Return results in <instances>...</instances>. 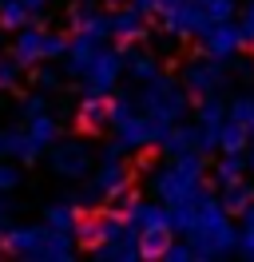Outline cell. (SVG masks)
Wrapping results in <instances>:
<instances>
[{"instance_id":"14","label":"cell","mask_w":254,"mask_h":262,"mask_svg":"<svg viewBox=\"0 0 254 262\" xmlns=\"http://www.w3.org/2000/svg\"><path fill=\"white\" fill-rule=\"evenodd\" d=\"M127 68H131L139 80H151V76H155V60L143 56V52H127Z\"/></svg>"},{"instance_id":"1","label":"cell","mask_w":254,"mask_h":262,"mask_svg":"<svg viewBox=\"0 0 254 262\" xmlns=\"http://www.w3.org/2000/svg\"><path fill=\"white\" fill-rule=\"evenodd\" d=\"M119 68H123V56L111 48H99L92 56V64L79 72V80H83V92L88 96H108L111 88H115V80H119Z\"/></svg>"},{"instance_id":"11","label":"cell","mask_w":254,"mask_h":262,"mask_svg":"<svg viewBox=\"0 0 254 262\" xmlns=\"http://www.w3.org/2000/svg\"><path fill=\"white\" fill-rule=\"evenodd\" d=\"M147 32V24H143L139 12H119V16H111V36H119V40H139V36Z\"/></svg>"},{"instance_id":"16","label":"cell","mask_w":254,"mask_h":262,"mask_svg":"<svg viewBox=\"0 0 254 262\" xmlns=\"http://www.w3.org/2000/svg\"><path fill=\"white\" fill-rule=\"evenodd\" d=\"M40 112H48V103H44V96H40V92L20 99V115H24V119H32V115H40Z\"/></svg>"},{"instance_id":"8","label":"cell","mask_w":254,"mask_h":262,"mask_svg":"<svg viewBox=\"0 0 254 262\" xmlns=\"http://www.w3.org/2000/svg\"><path fill=\"white\" fill-rule=\"evenodd\" d=\"M24 131L32 135V143H36L40 151H48L52 143H56V139H60V123H56V119H52L48 112L32 115V119H28V127H24Z\"/></svg>"},{"instance_id":"4","label":"cell","mask_w":254,"mask_h":262,"mask_svg":"<svg viewBox=\"0 0 254 262\" xmlns=\"http://www.w3.org/2000/svg\"><path fill=\"white\" fill-rule=\"evenodd\" d=\"M40 234L44 227H8L0 230V246H4V254H20V258H32L36 254V246H40Z\"/></svg>"},{"instance_id":"7","label":"cell","mask_w":254,"mask_h":262,"mask_svg":"<svg viewBox=\"0 0 254 262\" xmlns=\"http://www.w3.org/2000/svg\"><path fill=\"white\" fill-rule=\"evenodd\" d=\"M72 28H76V32H92V36H99V40H103V36H111V20L99 16L88 0H79L76 8H72Z\"/></svg>"},{"instance_id":"10","label":"cell","mask_w":254,"mask_h":262,"mask_svg":"<svg viewBox=\"0 0 254 262\" xmlns=\"http://www.w3.org/2000/svg\"><path fill=\"white\" fill-rule=\"evenodd\" d=\"M76 219H79V207L72 203V199H64V203H56V207H48L44 227H52V230H68V234H72Z\"/></svg>"},{"instance_id":"22","label":"cell","mask_w":254,"mask_h":262,"mask_svg":"<svg viewBox=\"0 0 254 262\" xmlns=\"http://www.w3.org/2000/svg\"><path fill=\"white\" fill-rule=\"evenodd\" d=\"M108 4H123V0H108Z\"/></svg>"},{"instance_id":"20","label":"cell","mask_w":254,"mask_h":262,"mask_svg":"<svg viewBox=\"0 0 254 262\" xmlns=\"http://www.w3.org/2000/svg\"><path fill=\"white\" fill-rule=\"evenodd\" d=\"M4 219H8V203L0 199V223H4Z\"/></svg>"},{"instance_id":"2","label":"cell","mask_w":254,"mask_h":262,"mask_svg":"<svg viewBox=\"0 0 254 262\" xmlns=\"http://www.w3.org/2000/svg\"><path fill=\"white\" fill-rule=\"evenodd\" d=\"M48 163H52V171L64 175V179H79V175L92 171V151H88L83 139H56Z\"/></svg>"},{"instance_id":"15","label":"cell","mask_w":254,"mask_h":262,"mask_svg":"<svg viewBox=\"0 0 254 262\" xmlns=\"http://www.w3.org/2000/svg\"><path fill=\"white\" fill-rule=\"evenodd\" d=\"M64 48H68V36H60V32H44V44H40L44 60H56V56H64Z\"/></svg>"},{"instance_id":"6","label":"cell","mask_w":254,"mask_h":262,"mask_svg":"<svg viewBox=\"0 0 254 262\" xmlns=\"http://www.w3.org/2000/svg\"><path fill=\"white\" fill-rule=\"evenodd\" d=\"M79 131H88V135H95V131H103L111 123V103L103 96H88L83 103H79V115H76Z\"/></svg>"},{"instance_id":"17","label":"cell","mask_w":254,"mask_h":262,"mask_svg":"<svg viewBox=\"0 0 254 262\" xmlns=\"http://www.w3.org/2000/svg\"><path fill=\"white\" fill-rule=\"evenodd\" d=\"M20 179H24V175H20L12 163H0V195L12 191V187H20Z\"/></svg>"},{"instance_id":"19","label":"cell","mask_w":254,"mask_h":262,"mask_svg":"<svg viewBox=\"0 0 254 262\" xmlns=\"http://www.w3.org/2000/svg\"><path fill=\"white\" fill-rule=\"evenodd\" d=\"M24 8H28L32 16H40V12L48 8V0H24Z\"/></svg>"},{"instance_id":"3","label":"cell","mask_w":254,"mask_h":262,"mask_svg":"<svg viewBox=\"0 0 254 262\" xmlns=\"http://www.w3.org/2000/svg\"><path fill=\"white\" fill-rule=\"evenodd\" d=\"M40 44H44V28H32V24H24V28H16L12 60H16L20 68H36L40 60H44V52H40Z\"/></svg>"},{"instance_id":"21","label":"cell","mask_w":254,"mask_h":262,"mask_svg":"<svg viewBox=\"0 0 254 262\" xmlns=\"http://www.w3.org/2000/svg\"><path fill=\"white\" fill-rule=\"evenodd\" d=\"M4 143H8V131H0V155H4Z\"/></svg>"},{"instance_id":"23","label":"cell","mask_w":254,"mask_h":262,"mask_svg":"<svg viewBox=\"0 0 254 262\" xmlns=\"http://www.w3.org/2000/svg\"><path fill=\"white\" fill-rule=\"evenodd\" d=\"M0 230H4V227H0ZM0 254H4V246H0Z\"/></svg>"},{"instance_id":"12","label":"cell","mask_w":254,"mask_h":262,"mask_svg":"<svg viewBox=\"0 0 254 262\" xmlns=\"http://www.w3.org/2000/svg\"><path fill=\"white\" fill-rule=\"evenodd\" d=\"M28 20H32V12L24 8V0H0V28L16 32V28H24Z\"/></svg>"},{"instance_id":"13","label":"cell","mask_w":254,"mask_h":262,"mask_svg":"<svg viewBox=\"0 0 254 262\" xmlns=\"http://www.w3.org/2000/svg\"><path fill=\"white\" fill-rule=\"evenodd\" d=\"M20 72H24V68L16 64L12 56H0V92H16V83H20Z\"/></svg>"},{"instance_id":"9","label":"cell","mask_w":254,"mask_h":262,"mask_svg":"<svg viewBox=\"0 0 254 262\" xmlns=\"http://www.w3.org/2000/svg\"><path fill=\"white\" fill-rule=\"evenodd\" d=\"M4 155H12V159H20V163H32V159H40L44 151L32 143L28 131H8V143H4Z\"/></svg>"},{"instance_id":"5","label":"cell","mask_w":254,"mask_h":262,"mask_svg":"<svg viewBox=\"0 0 254 262\" xmlns=\"http://www.w3.org/2000/svg\"><path fill=\"white\" fill-rule=\"evenodd\" d=\"M103 48V40L99 36H92V32H76L72 40H68V48H64V56H68V72L72 76H79L83 68L92 64V56Z\"/></svg>"},{"instance_id":"18","label":"cell","mask_w":254,"mask_h":262,"mask_svg":"<svg viewBox=\"0 0 254 262\" xmlns=\"http://www.w3.org/2000/svg\"><path fill=\"white\" fill-rule=\"evenodd\" d=\"M32 80H36V88H40V92H56L60 76H56L52 68H36V76H32Z\"/></svg>"}]
</instances>
